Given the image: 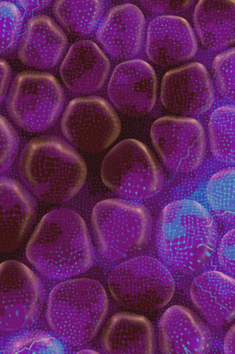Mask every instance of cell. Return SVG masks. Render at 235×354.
I'll return each mask as SVG.
<instances>
[{
  "instance_id": "obj_13",
  "label": "cell",
  "mask_w": 235,
  "mask_h": 354,
  "mask_svg": "<svg viewBox=\"0 0 235 354\" xmlns=\"http://www.w3.org/2000/svg\"><path fill=\"white\" fill-rule=\"evenodd\" d=\"M108 94L121 113L133 118L145 115L156 103V71L145 61L123 62L111 75Z\"/></svg>"
},
{
  "instance_id": "obj_22",
  "label": "cell",
  "mask_w": 235,
  "mask_h": 354,
  "mask_svg": "<svg viewBox=\"0 0 235 354\" xmlns=\"http://www.w3.org/2000/svg\"><path fill=\"white\" fill-rule=\"evenodd\" d=\"M234 0H198L193 22L201 45L218 51L234 45Z\"/></svg>"
},
{
  "instance_id": "obj_1",
  "label": "cell",
  "mask_w": 235,
  "mask_h": 354,
  "mask_svg": "<svg viewBox=\"0 0 235 354\" xmlns=\"http://www.w3.org/2000/svg\"><path fill=\"white\" fill-rule=\"evenodd\" d=\"M30 265L51 280L87 272L94 266V245L86 222L76 212H49L36 227L25 248Z\"/></svg>"
},
{
  "instance_id": "obj_15",
  "label": "cell",
  "mask_w": 235,
  "mask_h": 354,
  "mask_svg": "<svg viewBox=\"0 0 235 354\" xmlns=\"http://www.w3.org/2000/svg\"><path fill=\"white\" fill-rule=\"evenodd\" d=\"M145 28V17L138 6L118 5L103 19L96 38L112 58L129 60L141 53Z\"/></svg>"
},
{
  "instance_id": "obj_9",
  "label": "cell",
  "mask_w": 235,
  "mask_h": 354,
  "mask_svg": "<svg viewBox=\"0 0 235 354\" xmlns=\"http://www.w3.org/2000/svg\"><path fill=\"white\" fill-rule=\"evenodd\" d=\"M45 304V288L27 266L10 260L0 263V333H12L32 326Z\"/></svg>"
},
{
  "instance_id": "obj_16",
  "label": "cell",
  "mask_w": 235,
  "mask_h": 354,
  "mask_svg": "<svg viewBox=\"0 0 235 354\" xmlns=\"http://www.w3.org/2000/svg\"><path fill=\"white\" fill-rule=\"evenodd\" d=\"M34 198L17 180L0 178V252H12L34 223Z\"/></svg>"
},
{
  "instance_id": "obj_11",
  "label": "cell",
  "mask_w": 235,
  "mask_h": 354,
  "mask_svg": "<svg viewBox=\"0 0 235 354\" xmlns=\"http://www.w3.org/2000/svg\"><path fill=\"white\" fill-rule=\"evenodd\" d=\"M151 139L167 169L181 174L197 169L207 149L203 125L187 116L159 118L152 125Z\"/></svg>"
},
{
  "instance_id": "obj_17",
  "label": "cell",
  "mask_w": 235,
  "mask_h": 354,
  "mask_svg": "<svg viewBox=\"0 0 235 354\" xmlns=\"http://www.w3.org/2000/svg\"><path fill=\"white\" fill-rule=\"evenodd\" d=\"M159 348L164 354H204L212 347L208 327L190 309L173 306L159 323Z\"/></svg>"
},
{
  "instance_id": "obj_19",
  "label": "cell",
  "mask_w": 235,
  "mask_h": 354,
  "mask_svg": "<svg viewBox=\"0 0 235 354\" xmlns=\"http://www.w3.org/2000/svg\"><path fill=\"white\" fill-rule=\"evenodd\" d=\"M68 39L63 30L45 15L28 21L18 48V57L25 66L36 69L55 67L65 53Z\"/></svg>"
},
{
  "instance_id": "obj_36",
  "label": "cell",
  "mask_w": 235,
  "mask_h": 354,
  "mask_svg": "<svg viewBox=\"0 0 235 354\" xmlns=\"http://www.w3.org/2000/svg\"><path fill=\"white\" fill-rule=\"evenodd\" d=\"M119 1H123V0H119Z\"/></svg>"
},
{
  "instance_id": "obj_35",
  "label": "cell",
  "mask_w": 235,
  "mask_h": 354,
  "mask_svg": "<svg viewBox=\"0 0 235 354\" xmlns=\"http://www.w3.org/2000/svg\"><path fill=\"white\" fill-rule=\"evenodd\" d=\"M77 353H97V351L92 350H82L79 351Z\"/></svg>"
},
{
  "instance_id": "obj_34",
  "label": "cell",
  "mask_w": 235,
  "mask_h": 354,
  "mask_svg": "<svg viewBox=\"0 0 235 354\" xmlns=\"http://www.w3.org/2000/svg\"><path fill=\"white\" fill-rule=\"evenodd\" d=\"M234 325L231 327L224 340V353L234 354Z\"/></svg>"
},
{
  "instance_id": "obj_26",
  "label": "cell",
  "mask_w": 235,
  "mask_h": 354,
  "mask_svg": "<svg viewBox=\"0 0 235 354\" xmlns=\"http://www.w3.org/2000/svg\"><path fill=\"white\" fill-rule=\"evenodd\" d=\"M3 353L30 354L65 353L63 344L51 333L32 330L15 335L5 345Z\"/></svg>"
},
{
  "instance_id": "obj_21",
  "label": "cell",
  "mask_w": 235,
  "mask_h": 354,
  "mask_svg": "<svg viewBox=\"0 0 235 354\" xmlns=\"http://www.w3.org/2000/svg\"><path fill=\"white\" fill-rule=\"evenodd\" d=\"M101 346L110 354H154L156 351L154 328L147 317L121 312L108 320Z\"/></svg>"
},
{
  "instance_id": "obj_8",
  "label": "cell",
  "mask_w": 235,
  "mask_h": 354,
  "mask_svg": "<svg viewBox=\"0 0 235 354\" xmlns=\"http://www.w3.org/2000/svg\"><path fill=\"white\" fill-rule=\"evenodd\" d=\"M64 102L63 88L53 75L25 71L15 77L7 108L10 118L19 128L39 133L55 124Z\"/></svg>"
},
{
  "instance_id": "obj_20",
  "label": "cell",
  "mask_w": 235,
  "mask_h": 354,
  "mask_svg": "<svg viewBox=\"0 0 235 354\" xmlns=\"http://www.w3.org/2000/svg\"><path fill=\"white\" fill-rule=\"evenodd\" d=\"M234 277L218 271H207L194 279L190 298L209 324L221 327L234 319Z\"/></svg>"
},
{
  "instance_id": "obj_33",
  "label": "cell",
  "mask_w": 235,
  "mask_h": 354,
  "mask_svg": "<svg viewBox=\"0 0 235 354\" xmlns=\"http://www.w3.org/2000/svg\"><path fill=\"white\" fill-rule=\"evenodd\" d=\"M51 1L52 0H17L18 3L28 12L42 11L51 3Z\"/></svg>"
},
{
  "instance_id": "obj_28",
  "label": "cell",
  "mask_w": 235,
  "mask_h": 354,
  "mask_svg": "<svg viewBox=\"0 0 235 354\" xmlns=\"http://www.w3.org/2000/svg\"><path fill=\"white\" fill-rule=\"evenodd\" d=\"M234 48L223 51L214 58L212 71L219 94L234 102Z\"/></svg>"
},
{
  "instance_id": "obj_7",
  "label": "cell",
  "mask_w": 235,
  "mask_h": 354,
  "mask_svg": "<svg viewBox=\"0 0 235 354\" xmlns=\"http://www.w3.org/2000/svg\"><path fill=\"white\" fill-rule=\"evenodd\" d=\"M101 178L108 189L127 200L152 198L164 186V174L148 147L135 139L116 145L104 158Z\"/></svg>"
},
{
  "instance_id": "obj_6",
  "label": "cell",
  "mask_w": 235,
  "mask_h": 354,
  "mask_svg": "<svg viewBox=\"0 0 235 354\" xmlns=\"http://www.w3.org/2000/svg\"><path fill=\"white\" fill-rule=\"evenodd\" d=\"M111 296L123 308L152 313L164 308L175 292L166 266L151 257H139L116 266L108 277Z\"/></svg>"
},
{
  "instance_id": "obj_30",
  "label": "cell",
  "mask_w": 235,
  "mask_h": 354,
  "mask_svg": "<svg viewBox=\"0 0 235 354\" xmlns=\"http://www.w3.org/2000/svg\"><path fill=\"white\" fill-rule=\"evenodd\" d=\"M195 0H141L146 11L154 15H174L187 11Z\"/></svg>"
},
{
  "instance_id": "obj_14",
  "label": "cell",
  "mask_w": 235,
  "mask_h": 354,
  "mask_svg": "<svg viewBox=\"0 0 235 354\" xmlns=\"http://www.w3.org/2000/svg\"><path fill=\"white\" fill-rule=\"evenodd\" d=\"M198 51L193 28L185 18L159 15L147 30L146 54L156 66L170 67L191 60Z\"/></svg>"
},
{
  "instance_id": "obj_29",
  "label": "cell",
  "mask_w": 235,
  "mask_h": 354,
  "mask_svg": "<svg viewBox=\"0 0 235 354\" xmlns=\"http://www.w3.org/2000/svg\"><path fill=\"white\" fill-rule=\"evenodd\" d=\"M19 149V137L9 121L0 115V174L12 167Z\"/></svg>"
},
{
  "instance_id": "obj_4",
  "label": "cell",
  "mask_w": 235,
  "mask_h": 354,
  "mask_svg": "<svg viewBox=\"0 0 235 354\" xmlns=\"http://www.w3.org/2000/svg\"><path fill=\"white\" fill-rule=\"evenodd\" d=\"M110 301L100 281L74 279L56 286L46 306L48 326L59 340L72 346L90 342L108 316Z\"/></svg>"
},
{
  "instance_id": "obj_23",
  "label": "cell",
  "mask_w": 235,
  "mask_h": 354,
  "mask_svg": "<svg viewBox=\"0 0 235 354\" xmlns=\"http://www.w3.org/2000/svg\"><path fill=\"white\" fill-rule=\"evenodd\" d=\"M103 0H56L54 15L66 30L76 36L90 35L102 19Z\"/></svg>"
},
{
  "instance_id": "obj_24",
  "label": "cell",
  "mask_w": 235,
  "mask_h": 354,
  "mask_svg": "<svg viewBox=\"0 0 235 354\" xmlns=\"http://www.w3.org/2000/svg\"><path fill=\"white\" fill-rule=\"evenodd\" d=\"M234 106L224 105L214 111L208 122L209 142L214 158L234 164Z\"/></svg>"
},
{
  "instance_id": "obj_18",
  "label": "cell",
  "mask_w": 235,
  "mask_h": 354,
  "mask_svg": "<svg viewBox=\"0 0 235 354\" xmlns=\"http://www.w3.org/2000/svg\"><path fill=\"white\" fill-rule=\"evenodd\" d=\"M59 73L70 91L79 95L94 94L108 81L110 62L92 41H79L69 48Z\"/></svg>"
},
{
  "instance_id": "obj_12",
  "label": "cell",
  "mask_w": 235,
  "mask_h": 354,
  "mask_svg": "<svg viewBox=\"0 0 235 354\" xmlns=\"http://www.w3.org/2000/svg\"><path fill=\"white\" fill-rule=\"evenodd\" d=\"M160 100L165 109L179 116H197L211 109L214 102L213 82L200 63L172 69L163 77Z\"/></svg>"
},
{
  "instance_id": "obj_31",
  "label": "cell",
  "mask_w": 235,
  "mask_h": 354,
  "mask_svg": "<svg viewBox=\"0 0 235 354\" xmlns=\"http://www.w3.org/2000/svg\"><path fill=\"white\" fill-rule=\"evenodd\" d=\"M234 236L235 231L227 232L221 239V244L218 248V262L225 272L229 273V275L234 276Z\"/></svg>"
},
{
  "instance_id": "obj_25",
  "label": "cell",
  "mask_w": 235,
  "mask_h": 354,
  "mask_svg": "<svg viewBox=\"0 0 235 354\" xmlns=\"http://www.w3.org/2000/svg\"><path fill=\"white\" fill-rule=\"evenodd\" d=\"M234 169L216 173L209 180L206 196L212 210L222 221L234 225Z\"/></svg>"
},
{
  "instance_id": "obj_32",
  "label": "cell",
  "mask_w": 235,
  "mask_h": 354,
  "mask_svg": "<svg viewBox=\"0 0 235 354\" xmlns=\"http://www.w3.org/2000/svg\"><path fill=\"white\" fill-rule=\"evenodd\" d=\"M12 71L9 64L0 59V103L3 102L11 82Z\"/></svg>"
},
{
  "instance_id": "obj_10",
  "label": "cell",
  "mask_w": 235,
  "mask_h": 354,
  "mask_svg": "<svg viewBox=\"0 0 235 354\" xmlns=\"http://www.w3.org/2000/svg\"><path fill=\"white\" fill-rule=\"evenodd\" d=\"M61 126L70 143L90 153L105 151L117 140L121 131L117 113L100 97L72 100L63 113Z\"/></svg>"
},
{
  "instance_id": "obj_27",
  "label": "cell",
  "mask_w": 235,
  "mask_h": 354,
  "mask_svg": "<svg viewBox=\"0 0 235 354\" xmlns=\"http://www.w3.org/2000/svg\"><path fill=\"white\" fill-rule=\"evenodd\" d=\"M23 17L14 4L0 1V54L11 53L21 35Z\"/></svg>"
},
{
  "instance_id": "obj_2",
  "label": "cell",
  "mask_w": 235,
  "mask_h": 354,
  "mask_svg": "<svg viewBox=\"0 0 235 354\" xmlns=\"http://www.w3.org/2000/svg\"><path fill=\"white\" fill-rule=\"evenodd\" d=\"M218 230L210 212L191 200L173 201L157 221L156 245L159 257L179 273L203 270L213 257Z\"/></svg>"
},
{
  "instance_id": "obj_5",
  "label": "cell",
  "mask_w": 235,
  "mask_h": 354,
  "mask_svg": "<svg viewBox=\"0 0 235 354\" xmlns=\"http://www.w3.org/2000/svg\"><path fill=\"white\" fill-rule=\"evenodd\" d=\"M92 226L100 254L107 260L120 261L148 244L152 219L143 204L110 198L94 206Z\"/></svg>"
},
{
  "instance_id": "obj_3",
  "label": "cell",
  "mask_w": 235,
  "mask_h": 354,
  "mask_svg": "<svg viewBox=\"0 0 235 354\" xmlns=\"http://www.w3.org/2000/svg\"><path fill=\"white\" fill-rule=\"evenodd\" d=\"M23 182L39 200L63 204L74 198L87 179L83 158L56 136H41L25 145L19 159Z\"/></svg>"
}]
</instances>
